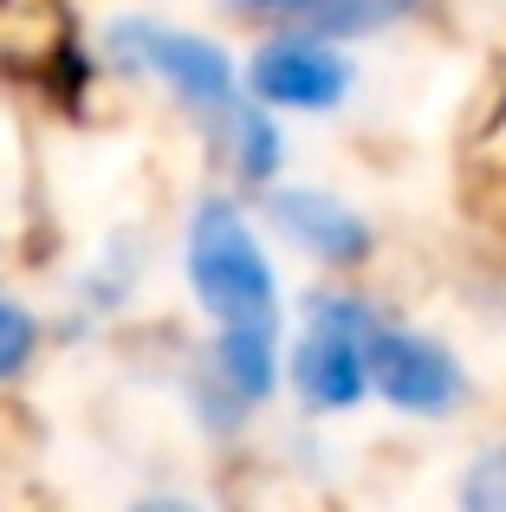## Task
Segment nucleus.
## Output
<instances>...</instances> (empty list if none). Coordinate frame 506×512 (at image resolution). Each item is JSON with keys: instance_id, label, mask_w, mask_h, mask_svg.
<instances>
[{"instance_id": "f257e3e1", "label": "nucleus", "mask_w": 506, "mask_h": 512, "mask_svg": "<svg viewBox=\"0 0 506 512\" xmlns=\"http://www.w3.org/2000/svg\"><path fill=\"white\" fill-rule=\"evenodd\" d=\"M189 286L221 325V376L241 402H260L273 389L279 357V292L273 266L253 247L247 221L228 201H202L189 227Z\"/></svg>"}, {"instance_id": "f03ea898", "label": "nucleus", "mask_w": 506, "mask_h": 512, "mask_svg": "<svg viewBox=\"0 0 506 512\" xmlns=\"http://www.w3.org/2000/svg\"><path fill=\"white\" fill-rule=\"evenodd\" d=\"M111 52L124 65H137V72L176 85L182 104H195L202 117H215L221 137L234 143L241 175H273V163H279L273 124L241 104V91H234V65H228V52H221L215 39L176 33V26H156V20H117L111 26Z\"/></svg>"}, {"instance_id": "7ed1b4c3", "label": "nucleus", "mask_w": 506, "mask_h": 512, "mask_svg": "<svg viewBox=\"0 0 506 512\" xmlns=\"http://www.w3.org/2000/svg\"><path fill=\"white\" fill-rule=\"evenodd\" d=\"M292 383L312 409H351L370 389V318L351 305H325L292 350Z\"/></svg>"}, {"instance_id": "20e7f679", "label": "nucleus", "mask_w": 506, "mask_h": 512, "mask_svg": "<svg viewBox=\"0 0 506 512\" xmlns=\"http://www.w3.org/2000/svg\"><path fill=\"white\" fill-rule=\"evenodd\" d=\"M370 389H377L383 402H396V409L442 415L448 402L461 396V370L442 344L370 325Z\"/></svg>"}, {"instance_id": "39448f33", "label": "nucleus", "mask_w": 506, "mask_h": 512, "mask_svg": "<svg viewBox=\"0 0 506 512\" xmlns=\"http://www.w3.org/2000/svg\"><path fill=\"white\" fill-rule=\"evenodd\" d=\"M253 91L286 111H331L351 91V65L325 39H273L253 59Z\"/></svg>"}, {"instance_id": "423d86ee", "label": "nucleus", "mask_w": 506, "mask_h": 512, "mask_svg": "<svg viewBox=\"0 0 506 512\" xmlns=\"http://www.w3.org/2000/svg\"><path fill=\"white\" fill-rule=\"evenodd\" d=\"M266 208H273V227H279V234L299 240L305 253H318V260H331V266L357 260V253H364V240H370V227L357 221L338 195H318V188H279Z\"/></svg>"}, {"instance_id": "0eeeda50", "label": "nucleus", "mask_w": 506, "mask_h": 512, "mask_svg": "<svg viewBox=\"0 0 506 512\" xmlns=\"http://www.w3.org/2000/svg\"><path fill=\"white\" fill-rule=\"evenodd\" d=\"M33 344H39L33 318H26L20 305L0 292V383H7V376H20L26 363H33Z\"/></svg>"}, {"instance_id": "6e6552de", "label": "nucleus", "mask_w": 506, "mask_h": 512, "mask_svg": "<svg viewBox=\"0 0 506 512\" xmlns=\"http://www.w3.org/2000/svg\"><path fill=\"white\" fill-rule=\"evenodd\" d=\"M468 512H506V454H487L468 474Z\"/></svg>"}, {"instance_id": "1a4fd4ad", "label": "nucleus", "mask_w": 506, "mask_h": 512, "mask_svg": "<svg viewBox=\"0 0 506 512\" xmlns=\"http://www.w3.org/2000/svg\"><path fill=\"white\" fill-rule=\"evenodd\" d=\"M234 7H253V13H292V7H312V0H234Z\"/></svg>"}, {"instance_id": "9d476101", "label": "nucleus", "mask_w": 506, "mask_h": 512, "mask_svg": "<svg viewBox=\"0 0 506 512\" xmlns=\"http://www.w3.org/2000/svg\"><path fill=\"white\" fill-rule=\"evenodd\" d=\"M130 512H195V506H182V500H143V506H130Z\"/></svg>"}]
</instances>
